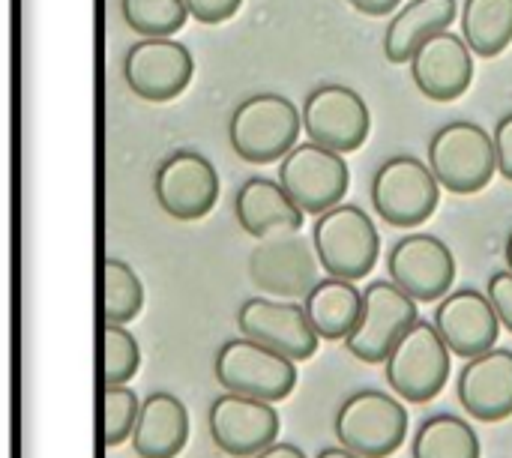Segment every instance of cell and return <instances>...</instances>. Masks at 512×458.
<instances>
[{
	"label": "cell",
	"mask_w": 512,
	"mask_h": 458,
	"mask_svg": "<svg viewBox=\"0 0 512 458\" xmlns=\"http://www.w3.org/2000/svg\"><path fill=\"white\" fill-rule=\"evenodd\" d=\"M480 435L471 423L453 414H438L423 420L414 435L411 458H480Z\"/></svg>",
	"instance_id": "obj_25"
},
{
	"label": "cell",
	"mask_w": 512,
	"mask_h": 458,
	"mask_svg": "<svg viewBox=\"0 0 512 458\" xmlns=\"http://www.w3.org/2000/svg\"><path fill=\"white\" fill-rule=\"evenodd\" d=\"M336 438L363 458H390L408 438V411L381 390H360L336 411Z\"/></svg>",
	"instance_id": "obj_5"
},
{
	"label": "cell",
	"mask_w": 512,
	"mask_h": 458,
	"mask_svg": "<svg viewBox=\"0 0 512 458\" xmlns=\"http://www.w3.org/2000/svg\"><path fill=\"white\" fill-rule=\"evenodd\" d=\"M189 441V411L171 393H153L141 405L132 447L138 458H177Z\"/></svg>",
	"instance_id": "obj_21"
},
{
	"label": "cell",
	"mask_w": 512,
	"mask_h": 458,
	"mask_svg": "<svg viewBox=\"0 0 512 458\" xmlns=\"http://www.w3.org/2000/svg\"><path fill=\"white\" fill-rule=\"evenodd\" d=\"M141 417V402L129 387H105V447H120L132 438Z\"/></svg>",
	"instance_id": "obj_29"
},
{
	"label": "cell",
	"mask_w": 512,
	"mask_h": 458,
	"mask_svg": "<svg viewBox=\"0 0 512 458\" xmlns=\"http://www.w3.org/2000/svg\"><path fill=\"white\" fill-rule=\"evenodd\" d=\"M303 129V111L279 93H255L243 99L228 123V138L234 153L252 165L282 162Z\"/></svg>",
	"instance_id": "obj_1"
},
{
	"label": "cell",
	"mask_w": 512,
	"mask_h": 458,
	"mask_svg": "<svg viewBox=\"0 0 512 458\" xmlns=\"http://www.w3.org/2000/svg\"><path fill=\"white\" fill-rule=\"evenodd\" d=\"M321 261L309 240L297 234H282L261 240L249 255V276L258 291L279 300H306V294L321 282Z\"/></svg>",
	"instance_id": "obj_13"
},
{
	"label": "cell",
	"mask_w": 512,
	"mask_h": 458,
	"mask_svg": "<svg viewBox=\"0 0 512 458\" xmlns=\"http://www.w3.org/2000/svg\"><path fill=\"white\" fill-rule=\"evenodd\" d=\"M255 458H306V453L300 450V447H294V444H270L267 450H261Z\"/></svg>",
	"instance_id": "obj_34"
},
{
	"label": "cell",
	"mask_w": 512,
	"mask_h": 458,
	"mask_svg": "<svg viewBox=\"0 0 512 458\" xmlns=\"http://www.w3.org/2000/svg\"><path fill=\"white\" fill-rule=\"evenodd\" d=\"M456 396L480 423H501L512 417V351L492 348L471 357L459 372Z\"/></svg>",
	"instance_id": "obj_19"
},
{
	"label": "cell",
	"mask_w": 512,
	"mask_h": 458,
	"mask_svg": "<svg viewBox=\"0 0 512 458\" xmlns=\"http://www.w3.org/2000/svg\"><path fill=\"white\" fill-rule=\"evenodd\" d=\"M357 12L363 15H372V18H381V15H390L402 6V0H348Z\"/></svg>",
	"instance_id": "obj_33"
},
{
	"label": "cell",
	"mask_w": 512,
	"mask_h": 458,
	"mask_svg": "<svg viewBox=\"0 0 512 458\" xmlns=\"http://www.w3.org/2000/svg\"><path fill=\"white\" fill-rule=\"evenodd\" d=\"M462 36L480 57H498L512 42V0H465Z\"/></svg>",
	"instance_id": "obj_24"
},
{
	"label": "cell",
	"mask_w": 512,
	"mask_h": 458,
	"mask_svg": "<svg viewBox=\"0 0 512 458\" xmlns=\"http://www.w3.org/2000/svg\"><path fill=\"white\" fill-rule=\"evenodd\" d=\"M303 306L321 339L345 342L363 315V291L351 279L327 276L306 294Z\"/></svg>",
	"instance_id": "obj_23"
},
{
	"label": "cell",
	"mask_w": 512,
	"mask_h": 458,
	"mask_svg": "<svg viewBox=\"0 0 512 458\" xmlns=\"http://www.w3.org/2000/svg\"><path fill=\"white\" fill-rule=\"evenodd\" d=\"M429 168L444 189L456 195H474L486 189L498 171L495 138L480 123L453 120L432 135Z\"/></svg>",
	"instance_id": "obj_3"
},
{
	"label": "cell",
	"mask_w": 512,
	"mask_h": 458,
	"mask_svg": "<svg viewBox=\"0 0 512 458\" xmlns=\"http://www.w3.org/2000/svg\"><path fill=\"white\" fill-rule=\"evenodd\" d=\"M432 324L438 327L447 348L465 360L492 351L501 336V318H498L489 294H480L477 288L450 291L438 303Z\"/></svg>",
	"instance_id": "obj_18"
},
{
	"label": "cell",
	"mask_w": 512,
	"mask_h": 458,
	"mask_svg": "<svg viewBox=\"0 0 512 458\" xmlns=\"http://www.w3.org/2000/svg\"><path fill=\"white\" fill-rule=\"evenodd\" d=\"M279 435V414L273 402L225 393L210 405V438L231 458H255Z\"/></svg>",
	"instance_id": "obj_16"
},
{
	"label": "cell",
	"mask_w": 512,
	"mask_h": 458,
	"mask_svg": "<svg viewBox=\"0 0 512 458\" xmlns=\"http://www.w3.org/2000/svg\"><path fill=\"white\" fill-rule=\"evenodd\" d=\"M213 372L228 393H240L264 402L288 399L297 384V360L246 336L228 339L219 348Z\"/></svg>",
	"instance_id": "obj_6"
},
{
	"label": "cell",
	"mask_w": 512,
	"mask_h": 458,
	"mask_svg": "<svg viewBox=\"0 0 512 458\" xmlns=\"http://www.w3.org/2000/svg\"><path fill=\"white\" fill-rule=\"evenodd\" d=\"M141 309L144 285L138 273L120 258H105V324H129Z\"/></svg>",
	"instance_id": "obj_26"
},
{
	"label": "cell",
	"mask_w": 512,
	"mask_h": 458,
	"mask_svg": "<svg viewBox=\"0 0 512 458\" xmlns=\"http://www.w3.org/2000/svg\"><path fill=\"white\" fill-rule=\"evenodd\" d=\"M501 324L512 333V273L510 270H501L489 279V288H486Z\"/></svg>",
	"instance_id": "obj_31"
},
{
	"label": "cell",
	"mask_w": 512,
	"mask_h": 458,
	"mask_svg": "<svg viewBox=\"0 0 512 458\" xmlns=\"http://www.w3.org/2000/svg\"><path fill=\"white\" fill-rule=\"evenodd\" d=\"M141 366V348L126 324H105V387H126Z\"/></svg>",
	"instance_id": "obj_28"
},
{
	"label": "cell",
	"mask_w": 512,
	"mask_h": 458,
	"mask_svg": "<svg viewBox=\"0 0 512 458\" xmlns=\"http://www.w3.org/2000/svg\"><path fill=\"white\" fill-rule=\"evenodd\" d=\"M123 21L141 36H174L186 27V0H120Z\"/></svg>",
	"instance_id": "obj_27"
},
{
	"label": "cell",
	"mask_w": 512,
	"mask_h": 458,
	"mask_svg": "<svg viewBox=\"0 0 512 458\" xmlns=\"http://www.w3.org/2000/svg\"><path fill=\"white\" fill-rule=\"evenodd\" d=\"M390 279L417 303L444 300L456 282V258L450 246L432 234H408L387 255Z\"/></svg>",
	"instance_id": "obj_14"
},
{
	"label": "cell",
	"mask_w": 512,
	"mask_h": 458,
	"mask_svg": "<svg viewBox=\"0 0 512 458\" xmlns=\"http://www.w3.org/2000/svg\"><path fill=\"white\" fill-rule=\"evenodd\" d=\"M312 246L321 267L336 279H366L381 255L375 222L357 204H339L315 219Z\"/></svg>",
	"instance_id": "obj_2"
},
{
	"label": "cell",
	"mask_w": 512,
	"mask_h": 458,
	"mask_svg": "<svg viewBox=\"0 0 512 458\" xmlns=\"http://www.w3.org/2000/svg\"><path fill=\"white\" fill-rule=\"evenodd\" d=\"M411 78L417 90L432 102L459 99L474 78V51L465 36L453 30H441L426 39L411 57Z\"/></svg>",
	"instance_id": "obj_17"
},
{
	"label": "cell",
	"mask_w": 512,
	"mask_h": 458,
	"mask_svg": "<svg viewBox=\"0 0 512 458\" xmlns=\"http://www.w3.org/2000/svg\"><path fill=\"white\" fill-rule=\"evenodd\" d=\"M417 315V300L411 294H405L393 279H378L363 291V315L345 345L360 363L381 366L399 339L420 321Z\"/></svg>",
	"instance_id": "obj_7"
},
{
	"label": "cell",
	"mask_w": 512,
	"mask_h": 458,
	"mask_svg": "<svg viewBox=\"0 0 512 458\" xmlns=\"http://www.w3.org/2000/svg\"><path fill=\"white\" fill-rule=\"evenodd\" d=\"M504 261H507V270L512 273V231L510 237H507V243H504Z\"/></svg>",
	"instance_id": "obj_36"
},
{
	"label": "cell",
	"mask_w": 512,
	"mask_h": 458,
	"mask_svg": "<svg viewBox=\"0 0 512 458\" xmlns=\"http://www.w3.org/2000/svg\"><path fill=\"white\" fill-rule=\"evenodd\" d=\"M195 75V57L186 45L171 36L138 39L123 60V78L129 90L144 102L177 99Z\"/></svg>",
	"instance_id": "obj_11"
},
{
	"label": "cell",
	"mask_w": 512,
	"mask_h": 458,
	"mask_svg": "<svg viewBox=\"0 0 512 458\" xmlns=\"http://www.w3.org/2000/svg\"><path fill=\"white\" fill-rule=\"evenodd\" d=\"M159 207L177 222L204 219L219 201V174L198 150H174L162 159L153 177Z\"/></svg>",
	"instance_id": "obj_12"
},
{
	"label": "cell",
	"mask_w": 512,
	"mask_h": 458,
	"mask_svg": "<svg viewBox=\"0 0 512 458\" xmlns=\"http://www.w3.org/2000/svg\"><path fill=\"white\" fill-rule=\"evenodd\" d=\"M495 153H498V174L512 183V111L504 114L495 126Z\"/></svg>",
	"instance_id": "obj_32"
},
{
	"label": "cell",
	"mask_w": 512,
	"mask_h": 458,
	"mask_svg": "<svg viewBox=\"0 0 512 458\" xmlns=\"http://www.w3.org/2000/svg\"><path fill=\"white\" fill-rule=\"evenodd\" d=\"M234 213L240 228L258 240L297 234L306 219L297 201L285 192V186L267 177H252L237 189Z\"/></svg>",
	"instance_id": "obj_20"
},
{
	"label": "cell",
	"mask_w": 512,
	"mask_h": 458,
	"mask_svg": "<svg viewBox=\"0 0 512 458\" xmlns=\"http://www.w3.org/2000/svg\"><path fill=\"white\" fill-rule=\"evenodd\" d=\"M189 15L201 24H222L234 18L243 6V0H186Z\"/></svg>",
	"instance_id": "obj_30"
},
{
	"label": "cell",
	"mask_w": 512,
	"mask_h": 458,
	"mask_svg": "<svg viewBox=\"0 0 512 458\" xmlns=\"http://www.w3.org/2000/svg\"><path fill=\"white\" fill-rule=\"evenodd\" d=\"M237 327L246 339L261 342L291 360H309L315 357L321 336L315 333L306 306L294 300H267L252 297L237 312Z\"/></svg>",
	"instance_id": "obj_15"
},
{
	"label": "cell",
	"mask_w": 512,
	"mask_h": 458,
	"mask_svg": "<svg viewBox=\"0 0 512 458\" xmlns=\"http://www.w3.org/2000/svg\"><path fill=\"white\" fill-rule=\"evenodd\" d=\"M303 129L309 141L336 153H354L366 144L372 114L366 99L348 84H321L303 102Z\"/></svg>",
	"instance_id": "obj_10"
},
{
	"label": "cell",
	"mask_w": 512,
	"mask_h": 458,
	"mask_svg": "<svg viewBox=\"0 0 512 458\" xmlns=\"http://www.w3.org/2000/svg\"><path fill=\"white\" fill-rule=\"evenodd\" d=\"M456 21V0H411L405 3L387 33H384V57L390 63H411L414 51L432 39L435 33L447 30Z\"/></svg>",
	"instance_id": "obj_22"
},
{
	"label": "cell",
	"mask_w": 512,
	"mask_h": 458,
	"mask_svg": "<svg viewBox=\"0 0 512 458\" xmlns=\"http://www.w3.org/2000/svg\"><path fill=\"white\" fill-rule=\"evenodd\" d=\"M279 183L306 216H321L342 204L351 177L342 153L306 141L279 162Z\"/></svg>",
	"instance_id": "obj_9"
},
{
	"label": "cell",
	"mask_w": 512,
	"mask_h": 458,
	"mask_svg": "<svg viewBox=\"0 0 512 458\" xmlns=\"http://www.w3.org/2000/svg\"><path fill=\"white\" fill-rule=\"evenodd\" d=\"M318 458H363L357 456L354 450H348V447H330V450H321Z\"/></svg>",
	"instance_id": "obj_35"
},
{
	"label": "cell",
	"mask_w": 512,
	"mask_h": 458,
	"mask_svg": "<svg viewBox=\"0 0 512 458\" xmlns=\"http://www.w3.org/2000/svg\"><path fill=\"white\" fill-rule=\"evenodd\" d=\"M438 201H441V183L435 171L417 156L387 159L372 180L375 213L396 228L423 225L438 210Z\"/></svg>",
	"instance_id": "obj_8"
},
{
	"label": "cell",
	"mask_w": 512,
	"mask_h": 458,
	"mask_svg": "<svg viewBox=\"0 0 512 458\" xmlns=\"http://www.w3.org/2000/svg\"><path fill=\"white\" fill-rule=\"evenodd\" d=\"M450 357L453 351L441 339L438 327L429 321H417L393 348L384 363L387 384L393 393L411 405H426L441 396L450 381Z\"/></svg>",
	"instance_id": "obj_4"
}]
</instances>
